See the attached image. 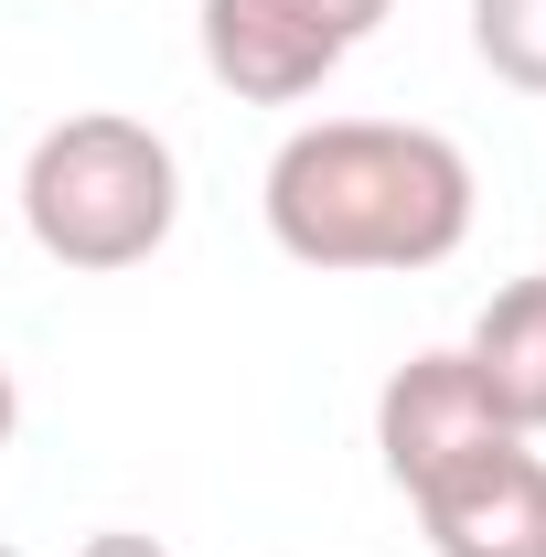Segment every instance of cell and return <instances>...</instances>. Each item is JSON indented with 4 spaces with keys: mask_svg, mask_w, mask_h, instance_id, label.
Segmentation results:
<instances>
[{
    "mask_svg": "<svg viewBox=\"0 0 546 557\" xmlns=\"http://www.w3.org/2000/svg\"><path fill=\"white\" fill-rule=\"evenodd\" d=\"M11 440H22V375L0 364V450H11Z\"/></svg>",
    "mask_w": 546,
    "mask_h": 557,
    "instance_id": "30bf717a",
    "label": "cell"
},
{
    "mask_svg": "<svg viewBox=\"0 0 546 557\" xmlns=\"http://www.w3.org/2000/svg\"><path fill=\"white\" fill-rule=\"evenodd\" d=\"M289 11H300V22H322L343 54H353V44H364V33H375V22H386L397 0H289Z\"/></svg>",
    "mask_w": 546,
    "mask_h": 557,
    "instance_id": "ba28073f",
    "label": "cell"
},
{
    "mask_svg": "<svg viewBox=\"0 0 546 557\" xmlns=\"http://www.w3.org/2000/svg\"><path fill=\"white\" fill-rule=\"evenodd\" d=\"M504 440H514V429H504V408L482 397V375L461 364V344L408 354V364L375 386V461H386V483H397V493L450 483L461 461L504 450Z\"/></svg>",
    "mask_w": 546,
    "mask_h": 557,
    "instance_id": "3957f363",
    "label": "cell"
},
{
    "mask_svg": "<svg viewBox=\"0 0 546 557\" xmlns=\"http://www.w3.org/2000/svg\"><path fill=\"white\" fill-rule=\"evenodd\" d=\"M22 225L75 278H119L172 247L183 225V161L129 108H75L22 150Z\"/></svg>",
    "mask_w": 546,
    "mask_h": 557,
    "instance_id": "7a4b0ae2",
    "label": "cell"
},
{
    "mask_svg": "<svg viewBox=\"0 0 546 557\" xmlns=\"http://www.w3.org/2000/svg\"><path fill=\"white\" fill-rule=\"evenodd\" d=\"M0 557H22V547H0Z\"/></svg>",
    "mask_w": 546,
    "mask_h": 557,
    "instance_id": "8fae6325",
    "label": "cell"
},
{
    "mask_svg": "<svg viewBox=\"0 0 546 557\" xmlns=\"http://www.w3.org/2000/svg\"><path fill=\"white\" fill-rule=\"evenodd\" d=\"M194 44H204V75L247 108H300L343 75V44L322 22H300L289 0H204Z\"/></svg>",
    "mask_w": 546,
    "mask_h": 557,
    "instance_id": "277c9868",
    "label": "cell"
},
{
    "mask_svg": "<svg viewBox=\"0 0 546 557\" xmlns=\"http://www.w3.org/2000/svg\"><path fill=\"white\" fill-rule=\"evenodd\" d=\"M75 557H172V547H161V536H139V525H97Z\"/></svg>",
    "mask_w": 546,
    "mask_h": 557,
    "instance_id": "9c48e42d",
    "label": "cell"
},
{
    "mask_svg": "<svg viewBox=\"0 0 546 557\" xmlns=\"http://www.w3.org/2000/svg\"><path fill=\"white\" fill-rule=\"evenodd\" d=\"M408 504L439 557H546V450L536 440H504V450L461 461L450 483L408 493Z\"/></svg>",
    "mask_w": 546,
    "mask_h": 557,
    "instance_id": "5b68a950",
    "label": "cell"
},
{
    "mask_svg": "<svg viewBox=\"0 0 546 557\" xmlns=\"http://www.w3.org/2000/svg\"><path fill=\"white\" fill-rule=\"evenodd\" d=\"M472 54L514 97H546V0H472Z\"/></svg>",
    "mask_w": 546,
    "mask_h": 557,
    "instance_id": "52a82bcc",
    "label": "cell"
},
{
    "mask_svg": "<svg viewBox=\"0 0 546 557\" xmlns=\"http://www.w3.org/2000/svg\"><path fill=\"white\" fill-rule=\"evenodd\" d=\"M461 364L482 375V397L504 408V429H514V440H546V269L482 300V322H472V344H461Z\"/></svg>",
    "mask_w": 546,
    "mask_h": 557,
    "instance_id": "8992f818",
    "label": "cell"
},
{
    "mask_svg": "<svg viewBox=\"0 0 546 557\" xmlns=\"http://www.w3.org/2000/svg\"><path fill=\"white\" fill-rule=\"evenodd\" d=\"M472 150L450 129H418V119H300L269 150V214L278 258L322 278H408L461 258L472 236Z\"/></svg>",
    "mask_w": 546,
    "mask_h": 557,
    "instance_id": "6da1fadb",
    "label": "cell"
}]
</instances>
